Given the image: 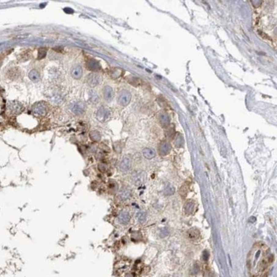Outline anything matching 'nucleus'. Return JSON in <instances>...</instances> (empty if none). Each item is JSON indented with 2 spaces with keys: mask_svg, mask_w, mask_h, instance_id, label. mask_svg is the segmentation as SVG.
<instances>
[{
  "mask_svg": "<svg viewBox=\"0 0 277 277\" xmlns=\"http://www.w3.org/2000/svg\"><path fill=\"white\" fill-rule=\"evenodd\" d=\"M249 263L257 265L260 271L266 270L269 264L272 262L273 256L265 245L258 243L254 245L249 253Z\"/></svg>",
  "mask_w": 277,
  "mask_h": 277,
  "instance_id": "nucleus-1",
  "label": "nucleus"
},
{
  "mask_svg": "<svg viewBox=\"0 0 277 277\" xmlns=\"http://www.w3.org/2000/svg\"><path fill=\"white\" fill-rule=\"evenodd\" d=\"M32 109L34 113L35 114L40 115V116H44V115H46V112H47L46 105L44 103H42V102L35 104L33 105Z\"/></svg>",
  "mask_w": 277,
  "mask_h": 277,
  "instance_id": "nucleus-2",
  "label": "nucleus"
},
{
  "mask_svg": "<svg viewBox=\"0 0 277 277\" xmlns=\"http://www.w3.org/2000/svg\"><path fill=\"white\" fill-rule=\"evenodd\" d=\"M86 110V105L84 102L78 101L72 108V111L76 115H81L85 113Z\"/></svg>",
  "mask_w": 277,
  "mask_h": 277,
  "instance_id": "nucleus-3",
  "label": "nucleus"
},
{
  "mask_svg": "<svg viewBox=\"0 0 277 277\" xmlns=\"http://www.w3.org/2000/svg\"><path fill=\"white\" fill-rule=\"evenodd\" d=\"M99 81H100V78L97 74L95 73H91L87 76V83L89 86H90L91 87H94L96 85L99 84Z\"/></svg>",
  "mask_w": 277,
  "mask_h": 277,
  "instance_id": "nucleus-4",
  "label": "nucleus"
},
{
  "mask_svg": "<svg viewBox=\"0 0 277 277\" xmlns=\"http://www.w3.org/2000/svg\"><path fill=\"white\" fill-rule=\"evenodd\" d=\"M103 96L107 102H110L114 97V91L109 86H105L103 89Z\"/></svg>",
  "mask_w": 277,
  "mask_h": 277,
  "instance_id": "nucleus-5",
  "label": "nucleus"
},
{
  "mask_svg": "<svg viewBox=\"0 0 277 277\" xmlns=\"http://www.w3.org/2000/svg\"><path fill=\"white\" fill-rule=\"evenodd\" d=\"M130 216L129 213L126 211H122L118 216V221L121 224H127L130 222Z\"/></svg>",
  "mask_w": 277,
  "mask_h": 277,
  "instance_id": "nucleus-6",
  "label": "nucleus"
},
{
  "mask_svg": "<svg viewBox=\"0 0 277 277\" xmlns=\"http://www.w3.org/2000/svg\"><path fill=\"white\" fill-rule=\"evenodd\" d=\"M132 182L135 183V185H139L142 184L145 179V174L143 172H136L132 177Z\"/></svg>",
  "mask_w": 277,
  "mask_h": 277,
  "instance_id": "nucleus-7",
  "label": "nucleus"
},
{
  "mask_svg": "<svg viewBox=\"0 0 277 277\" xmlns=\"http://www.w3.org/2000/svg\"><path fill=\"white\" fill-rule=\"evenodd\" d=\"M96 116H97V119L99 121L103 122L105 121V119L108 118L109 112L105 108H101L98 109Z\"/></svg>",
  "mask_w": 277,
  "mask_h": 277,
  "instance_id": "nucleus-8",
  "label": "nucleus"
},
{
  "mask_svg": "<svg viewBox=\"0 0 277 277\" xmlns=\"http://www.w3.org/2000/svg\"><path fill=\"white\" fill-rule=\"evenodd\" d=\"M132 162L129 158L125 157L121 161L119 165V168L122 171H127L131 168Z\"/></svg>",
  "mask_w": 277,
  "mask_h": 277,
  "instance_id": "nucleus-9",
  "label": "nucleus"
},
{
  "mask_svg": "<svg viewBox=\"0 0 277 277\" xmlns=\"http://www.w3.org/2000/svg\"><path fill=\"white\" fill-rule=\"evenodd\" d=\"M86 67H87L89 69L91 70V71L93 72L98 71V70L101 68L100 65H99L98 62L94 59H91L86 62Z\"/></svg>",
  "mask_w": 277,
  "mask_h": 277,
  "instance_id": "nucleus-10",
  "label": "nucleus"
},
{
  "mask_svg": "<svg viewBox=\"0 0 277 277\" xmlns=\"http://www.w3.org/2000/svg\"><path fill=\"white\" fill-rule=\"evenodd\" d=\"M71 75L72 76L75 78V79H79L82 77L83 76V69L82 67L78 65L72 68L71 71Z\"/></svg>",
  "mask_w": 277,
  "mask_h": 277,
  "instance_id": "nucleus-11",
  "label": "nucleus"
},
{
  "mask_svg": "<svg viewBox=\"0 0 277 277\" xmlns=\"http://www.w3.org/2000/svg\"><path fill=\"white\" fill-rule=\"evenodd\" d=\"M10 109L13 113L19 114L22 112L23 107L20 103L17 101H13L10 104Z\"/></svg>",
  "mask_w": 277,
  "mask_h": 277,
  "instance_id": "nucleus-12",
  "label": "nucleus"
},
{
  "mask_svg": "<svg viewBox=\"0 0 277 277\" xmlns=\"http://www.w3.org/2000/svg\"><path fill=\"white\" fill-rule=\"evenodd\" d=\"M118 196L119 200H121V201H125L131 197V191H130V189H123L120 190Z\"/></svg>",
  "mask_w": 277,
  "mask_h": 277,
  "instance_id": "nucleus-13",
  "label": "nucleus"
},
{
  "mask_svg": "<svg viewBox=\"0 0 277 277\" xmlns=\"http://www.w3.org/2000/svg\"><path fill=\"white\" fill-rule=\"evenodd\" d=\"M28 77L34 83H38L40 80V75L37 70L32 69L28 74Z\"/></svg>",
  "mask_w": 277,
  "mask_h": 277,
  "instance_id": "nucleus-14",
  "label": "nucleus"
},
{
  "mask_svg": "<svg viewBox=\"0 0 277 277\" xmlns=\"http://www.w3.org/2000/svg\"><path fill=\"white\" fill-rule=\"evenodd\" d=\"M195 209V204L191 200H189L184 205V211L188 215L193 213V211Z\"/></svg>",
  "mask_w": 277,
  "mask_h": 277,
  "instance_id": "nucleus-15",
  "label": "nucleus"
},
{
  "mask_svg": "<svg viewBox=\"0 0 277 277\" xmlns=\"http://www.w3.org/2000/svg\"><path fill=\"white\" fill-rule=\"evenodd\" d=\"M188 236H189L190 239L193 240H196V239H198L200 236V232L198 231L197 229H190V231L188 232Z\"/></svg>",
  "mask_w": 277,
  "mask_h": 277,
  "instance_id": "nucleus-16",
  "label": "nucleus"
},
{
  "mask_svg": "<svg viewBox=\"0 0 277 277\" xmlns=\"http://www.w3.org/2000/svg\"><path fill=\"white\" fill-rule=\"evenodd\" d=\"M90 137L93 142H99L101 138V135L100 133H99L98 131H96V130H94V131H91L90 133Z\"/></svg>",
  "mask_w": 277,
  "mask_h": 277,
  "instance_id": "nucleus-17",
  "label": "nucleus"
},
{
  "mask_svg": "<svg viewBox=\"0 0 277 277\" xmlns=\"http://www.w3.org/2000/svg\"><path fill=\"white\" fill-rule=\"evenodd\" d=\"M137 218L138 221L141 224H143L146 221V214L143 211H140L139 213L137 214Z\"/></svg>",
  "mask_w": 277,
  "mask_h": 277,
  "instance_id": "nucleus-18",
  "label": "nucleus"
},
{
  "mask_svg": "<svg viewBox=\"0 0 277 277\" xmlns=\"http://www.w3.org/2000/svg\"><path fill=\"white\" fill-rule=\"evenodd\" d=\"M174 192H175L174 187L171 184H168V186L166 187L165 190H164V193H165V195H171L172 194H173Z\"/></svg>",
  "mask_w": 277,
  "mask_h": 277,
  "instance_id": "nucleus-19",
  "label": "nucleus"
},
{
  "mask_svg": "<svg viewBox=\"0 0 277 277\" xmlns=\"http://www.w3.org/2000/svg\"><path fill=\"white\" fill-rule=\"evenodd\" d=\"M46 52H47V51H46V49L44 48H42V49H39L38 53V59L40 60V59L44 58V57L46 56Z\"/></svg>",
  "mask_w": 277,
  "mask_h": 277,
  "instance_id": "nucleus-20",
  "label": "nucleus"
},
{
  "mask_svg": "<svg viewBox=\"0 0 277 277\" xmlns=\"http://www.w3.org/2000/svg\"><path fill=\"white\" fill-rule=\"evenodd\" d=\"M143 155H144V156L146 157V158L151 159V158L153 157L154 155H155V154H154L153 150H148V149H146V150H145L144 151H143Z\"/></svg>",
  "mask_w": 277,
  "mask_h": 277,
  "instance_id": "nucleus-21",
  "label": "nucleus"
},
{
  "mask_svg": "<svg viewBox=\"0 0 277 277\" xmlns=\"http://www.w3.org/2000/svg\"><path fill=\"white\" fill-rule=\"evenodd\" d=\"M90 97H91V98H90L91 101L94 103H97V102H98V101H99L98 96L97 95V94H96L95 91H91Z\"/></svg>",
  "mask_w": 277,
  "mask_h": 277,
  "instance_id": "nucleus-22",
  "label": "nucleus"
},
{
  "mask_svg": "<svg viewBox=\"0 0 277 277\" xmlns=\"http://www.w3.org/2000/svg\"><path fill=\"white\" fill-rule=\"evenodd\" d=\"M98 170L102 172H105L107 170H108V167L107 166V164H104V163H100L98 165Z\"/></svg>",
  "mask_w": 277,
  "mask_h": 277,
  "instance_id": "nucleus-23",
  "label": "nucleus"
},
{
  "mask_svg": "<svg viewBox=\"0 0 277 277\" xmlns=\"http://www.w3.org/2000/svg\"><path fill=\"white\" fill-rule=\"evenodd\" d=\"M119 101L121 102V103H127L128 102V98H127V96L125 95V94H123L119 97Z\"/></svg>",
  "mask_w": 277,
  "mask_h": 277,
  "instance_id": "nucleus-24",
  "label": "nucleus"
},
{
  "mask_svg": "<svg viewBox=\"0 0 277 277\" xmlns=\"http://www.w3.org/2000/svg\"><path fill=\"white\" fill-rule=\"evenodd\" d=\"M187 189H188V188L187 187H185V186L182 187L181 190H180V193L183 191V193H181V195H182V197H183V196H184V197H185V196H186L187 193Z\"/></svg>",
  "mask_w": 277,
  "mask_h": 277,
  "instance_id": "nucleus-25",
  "label": "nucleus"
},
{
  "mask_svg": "<svg viewBox=\"0 0 277 277\" xmlns=\"http://www.w3.org/2000/svg\"><path fill=\"white\" fill-rule=\"evenodd\" d=\"M125 277H134V276H133V275H132V274H127V275H126V276H125Z\"/></svg>",
  "mask_w": 277,
  "mask_h": 277,
  "instance_id": "nucleus-26",
  "label": "nucleus"
}]
</instances>
